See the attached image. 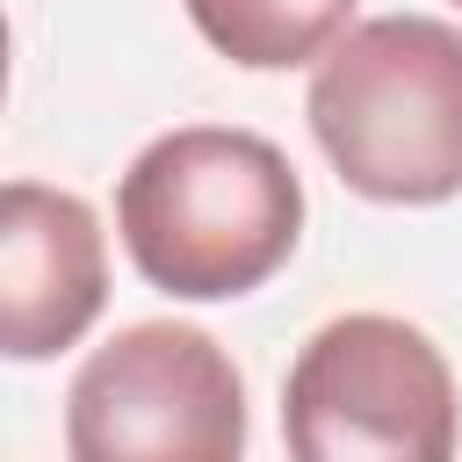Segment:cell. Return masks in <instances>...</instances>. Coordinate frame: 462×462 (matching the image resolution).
<instances>
[{
    "label": "cell",
    "instance_id": "8992f818",
    "mask_svg": "<svg viewBox=\"0 0 462 462\" xmlns=\"http://www.w3.org/2000/svg\"><path fill=\"white\" fill-rule=\"evenodd\" d=\"M188 22L245 72H289L325 58L346 22L354 0H188Z\"/></svg>",
    "mask_w": 462,
    "mask_h": 462
},
{
    "label": "cell",
    "instance_id": "52a82bcc",
    "mask_svg": "<svg viewBox=\"0 0 462 462\" xmlns=\"http://www.w3.org/2000/svg\"><path fill=\"white\" fill-rule=\"evenodd\" d=\"M0 94H7V22H0Z\"/></svg>",
    "mask_w": 462,
    "mask_h": 462
},
{
    "label": "cell",
    "instance_id": "3957f363",
    "mask_svg": "<svg viewBox=\"0 0 462 462\" xmlns=\"http://www.w3.org/2000/svg\"><path fill=\"white\" fill-rule=\"evenodd\" d=\"M282 433L303 462H448L455 375L440 346L383 310L332 318L289 368Z\"/></svg>",
    "mask_w": 462,
    "mask_h": 462
},
{
    "label": "cell",
    "instance_id": "7a4b0ae2",
    "mask_svg": "<svg viewBox=\"0 0 462 462\" xmlns=\"http://www.w3.org/2000/svg\"><path fill=\"white\" fill-rule=\"evenodd\" d=\"M310 130L368 202L462 195V29L383 14L346 29L310 79Z\"/></svg>",
    "mask_w": 462,
    "mask_h": 462
},
{
    "label": "cell",
    "instance_id": "5b68a950",
    "mask_svg": "<svg viewBox=\"0 0 462 462\" xmlns=\"http://www.w3.org/2000/svg\"><path fill=\"white\" fill-rule=\"evenodd\" d=\"M108 303V245L79 195L0 180V361H51Z\"/></svg>",
    "mask_w": 462,
    "mask_h": 462
},
{
    "label": "cell",
    "instance_id": "277c9868",
    "mask_svg": "<svg viewBox=\"0 0 462 462\" xmlns=\"http://www.w3.org/2000/svg\"><path fill=\"white\" fill-rule=\"evenodd\" d=\"M79 462H231L245 448V383L195 325H130L87 354L65 390Z\"/></svg>",
    "mask_w": 462,
    "mask_h": 462
},
{
    "label": "cell",
    "instance_id": "6da1fadb",
    "mask_svg": "<svg viewBox=\"0 0 462 462\" xmlns=\"http://www.w3.org/2000/svg\"><path fill=\"white\" fill-rule=\"evenodd\" d=\"M116 231L152 289L188 303L245 296L296 253L303 180L253 130H166L130 159Z\"/></svg>",
    "mask_w": 462,
    "mask_h": 462
}]
</instances>
